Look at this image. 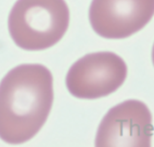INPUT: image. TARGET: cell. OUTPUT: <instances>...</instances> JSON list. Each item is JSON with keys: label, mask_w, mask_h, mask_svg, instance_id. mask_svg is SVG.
Wrapping results in <instances>:
<instances>
[{"label": "cell", "mask_w": 154, "mask_h": 147, "mask_svg": "<svg viewBox=\"0 0 154 147\" xmlns=\"http://www.w3.org/2000/svg\"><path fill=\"white\" fill-rule=\"evenodd\" d=\"M54 102L53 75L45 66H17L0 82V138L27 142L38 133Z\"/></svg>", "instance_id": "1"}, {"label": "cell", "mask_w": 154, "mask_h": 147, "mask_svg": "<svg viewBox=\"0 0 154 147\" xmlns=\"http://www.w3.org/2000/svg\"><path fill=\"white\" fill-rule=\"evenodd\" d=\"M69 23L65 0H17L8 17V29L17 47L42 51L63 38Z\"/></svg>", "instance_id": "2"}, {"label": "cell", "mask_w": 154, "mask_h": 147, "mask_svg": "<svg viewBox=\"0 0 154 147\" xmlns=\"http://www.w3.org/2000/svg\"><path fill=\"white\" fill-rule=\"evenodd\" d=\"M127 74V65L121 57L111 51H100L78 60L69 68L66 85L75 98L94 100L117 91Z\"/></svg>", "instance_id": "3"}, {"label": "cell", "mask_w": 154, "mask_h": 147, "mask_svg": "<svg viewBox=\"0 0 154 147\" xmlns=\"http://www.w3.org/2000/svg\"><path fill=\"white\" fill-rule=\"evenodd\" d=\"M152 115L143 102L127 100L108 111L96 135L97 147H150Z\"/></svg>", "instance_id": "4"}, {"label": "cell", "mask_w": 154, "mask_h": 147, "mask_svg": "<svg viewBox=\"0 0 154 147\" xmlns=\"http://www.w3.org/2000/svg\"><path fill=\"white\" fill-rule=\"evenodd\" d=\"M154 15V0H93L92 28L108 39H123L146 26Z\"/></svg>", "instance_id": "5"}, {"label": "cell", "mask_w": 154, "mask_h": 147, "mask_svg": "<svg viewBox=\"0 0 154 147\" xmlns=\"http://www.w3.org/2000/svg\"><path fill=\"white\" fill-rule=\"evenodd\" d=\"M152 63H153V66H154V44H153V47H152Z\"/></svg>", "instance_id": "6"}]
</instances>
